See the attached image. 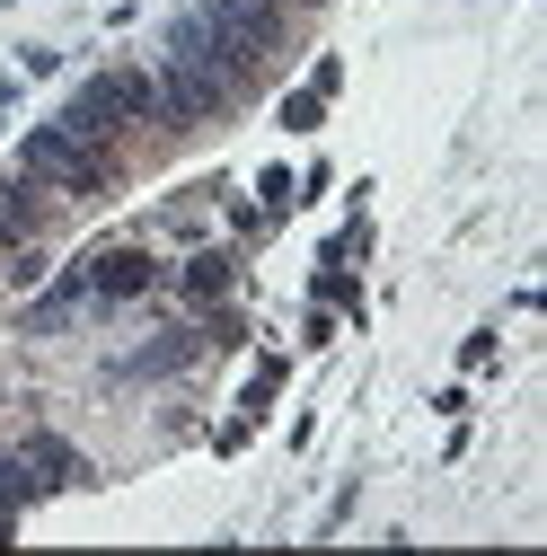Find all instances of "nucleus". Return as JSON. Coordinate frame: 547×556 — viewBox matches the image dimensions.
<instances>
[{"instance_id": "nucleus-1", "label": "nucleus", "mask_w": 547, "mask_h": 556, "mask_svg": "<svg viewBox=\"0 0 547 556\" xmlns=\"http://www.w3.org/2000/svg\"><path fill=\"white\" fill-rule=\"evenodd\" d=\"M18 168L36 177V186H53L62 203H106L115 186H124V151H106V142H80L72 124H27L18 132Z\"/></svg>"}, {"instance_id": "nucleus-2", "label": "nucleus", "mask_w": 547, "mask_h": 556, "mask_svg": "<svg viewBox=\"0 0 547 556\" xmlns=\"http://www.w3.org/2000/svg\"><path fill=\"white\" fill-rule=\"evenodd\" d=\"M151 115H160L151 72H132V62H106V72H89V80L72 89V106H62V124H72L80 142H106V151H124L132 132H151Z\"/></svg>"}, {"instance_id": "nucleus-3", "label": "nucleus", "mask_w": 547, "mask_h": 556, "mask_svg": "<svg viewBox=\"0 0 547 556\" xmlns=\"http://www.w3.org/2000/svg\"><path fill=\"white\" fill-rule=\"evenodd\" d=\"M194 10H203V27L221 45H239L274 80H283V62L301 53V10H283V0H194Z\"/></svg>"}, {"instance_id": "nucleus-4", "label": "nucleus", "mask_w": 547, "mask_h": 556, "mask_svg": "<svg viewBox=\"0 0 547 556\" xmlns=\"http://www.w3.org/2000/svg\"><path fill=\"white\" fill-rule=\"evenodd\" d=\"M151 98H160V115H151L160 132H221V124L239 115L230 80H221V72H203V62H186V53H160Z\"/></svg>"}, {"instance_id": "nucleus-5", "label": "nucleus", "mask_w": 547, "mask_h": 556, "mask_svg": "<svg viewBox=\"0 0 547 556\" xmlns=\"http://www.w3.org/2000/svg\"><path fill=\"white\" fill-rule=\"evenodd\" d=\"M80 274H89V309H132V301H151V292H160V256H151V248H132V239L80 256Z\"/></svg>"}, {"instance_id": "nucleus-6", "label": "nucleus", "mask_w": 547, "mask_h": 556, "mask_svg": "<svg viewBox=\"0 0 547 556\" xmlns=\"http://www.w3.org/2000/svg\"><path fill=\"white\" fill-rule=\"evenodd\" d=\"M53 186H36L27 168H10V177H0V239H10V248H27V239H44L53 230Z\"/></svg>"}, {"instance_id": "nucleus-7", "label": "nucleus", "mask_w": 547, "mask_h": 556, "mask_svg": "<svg viewBox=\"0 0 547 556\" xmlns=\"http://www.w3.org/2000/svg\"><path fill=\"white\" fill-rule=\"evenodd\" d=\"M80 318H89V274L72 265V274H53V283L27 301L18 327H27V336H62V327H80Z\"/></svg>"}, {"instance_id": "nucleus-8", "label": "nucleus", "mask_w": 547, "mask_h": 556, "mask_svg": "<svg viewBox=\"0 0 547 556\" xmlns=\"http://www.w3.org/2000/svg\"><path fill=\"white\" fill-rule=\"evenodd\" d=\"M194 354H203V336H194V327H160V336L142 344V354H124L115 371H124V380H177Z\"/></svg>"}, {"instance_id": "nucleus-9", "label": "nucleus", "mask_w": 547, "mask_h": 556, "mask_svg": "<svg viewBox=\"0 0 547 556\" xmlns=\"http://www.w3.org/2000/svg\"><path fill=\"white\" fill-rule=\"evenodd\" d=\"M18 459L36 468V485H44V495H62V485H89V459L62 442V433H18Z\"/></svg>"}, {"instance_id": "nucleus-10", "label": "nucleus", "mask_w": 547, "mask_h": 556, "mask_svg": "<svg viewBox=\"0 0 547 556\" xmlns=\"http://www.w3.org/2000/svg\"><path fill=\"white\" fill-rule=\"evenodd\" d=\"M230 283H239V248H203V239H194V256H186V274H177V292H186L194 309H213V301H230Z\"/></svg>"}, {"instance_id": "nucleus-11", "label": "nucleus", "mask_w": 547, "mask_h": 556, "mask_svg": "<svg viewBox=\"0 0 547 556\" xmlns=\"http://www.w3.org/2000/svg\"><path fill=\"white\" fill-rule=\"evenodd\" d=\"M27 504H44V485H36V468L18 459V442L0 451V513H27Z\"/></svg>"}, {"instance_id": "nucleus-12", "label": "nucleus", "mask_w": 547, "mask_h": 556, "mask_svg": "<svg viewBox=\"0 0 547 556\" xmlns=\"http://www.w3.org/2000/svg\"><path fill=\"white\" fill-rule=\"evenodd\" d=\"M318 309L362 318V283H354V265H318Z\"/></svg>"}, {"instance_id": "nucleus-13", "label": "nucleus", "mask_w": 547, "mask_h": 556, "mask_svg": "<svg viewBox=\"0 0 547 556\" xmlns=\"http://www.w3.org/2000/svg\"><path fill=\"white\" fill-rule=\"evenodd\" d=\"M283 380H292V363H274V354H265V363H256V380H247V389H239V415H247V425H256V415H265V406H274V397H283Z\"/></svg>"}, {"instance_id": "nucleus-14", "label": "nucleus", "mask_w": 547, "mask_h": 556, "mask_svg": "<svg viewBox=\"0 0 547 556\" xmlns=\"http://www.w3.org/2000/svg\"><path fill=\"white\" fill-rule=\"evenodd\" d=\"M203 344H221V354H230V344H247V318L230 309V301H213V309H203V327H194Z\"/></svg>"}, {"instance_id": "nucleus-15", "label": "nucleus", "mask_w": 547, "mask_h": 556, "mask_svg": "<svg viewBox=\"0 0 547 556\" xmlns=\"http://www.w3.org/2000/svg\"><path fill=\"white\" fill-rule=\"evenodd\" d=\"M274 115H283V132H318V124H327V98H318V89H292Z\"/></svg>"}, {"instance_id": "nucleus-16", "label": "nucleus", "mask_w": 547, "mask_h": 556, "mask_svg": "<svg viewBox=\"0 0 547 556\" xmlns=\"http://www.w3.org/2000/svg\"><path fill=\"white\" fill-rule=\"evenodd\" d=\"M256 203H265L274 222H283L292 203H301V186H292V168H265V177H256Z\"/></svg>"}, {"instance_id": "nucleus-17", "label": "nucleus", "mask_w": 547, "mask_h": 556, "mask_svg": "<svg viewBox=\"0 0 547 556\" xmlns=\"http://www.w3.org/2000/svg\"><path fill=\"white\" fill-rule=\"evenodd\" d=\"M354 256H371V222H354L345 239H327V248H318V265H354Z\"/></svg>"}, {"instance_id": "nucleus-18", "label": "nucleus", "mask_w": 547, "mask_h": 556, "mask_svg": "<svg viewBox=\"0 0 547 556\" xmlns=\"http://www.w3.org/2000/svg\"><path fill=\"white\" fill-rule=\"evenodd\" d=\"M18 72H27V80H53V72H62V45H18Z\"/></svg>"}, {"instance_id": "nucleus-19", "label": "nucleus", "mask_w": 547, "mask_h": 556, "mask_svg": "<svg viewBox=\"0 0 547 556\" xmlns=\"http://www.w3.org/2000/svg\"><path fill=\"white\" fill-rule=\"evenodd\" d=\"M459 371H495V327H476V336L459 344Z\"/></svg>"}, {"instance_id": "nucleus-20", "label": "nucleus", "mask_w": 547, "mask_h": 556, "mask_svg": "<svg viewBox=\"0 0 547 556\" xmlns=\"http://www.w3.org/2000/svg\"><path fill=\"white\" fill-rule=\"evenodd\" d=\"M247 433H256V425H247V415H230V425L213 433V451H221V459H239V451H247Z\"/></svg>"}, {"instance_id": "nucleus-21", "label": "nucleus", "mask_w": 547, "mask_h": 556, "mask_svg": "<svg viewBox=\"0 0 547 556\" xmlns=\"http://www.w3.org/2000/svg\"><path fill=\"white\" fill-rule=\"evenodd\" d=\"M309 89H318V98H335V89H345V62H335V53H318V72H309Z\"/></svg>"}, {"instance_id": "nucleus-22", "label": "nucleus", "mask_w": 547, "mask_h": 556, "mask_svg": "<svg viewBox=\"0 0 547 556\" xmlns=\"http://www.w3.org/2000/svg\"><path fill=\"white\" fill-rule=\"evenodd\" d=\"M0 265H10V239H0Z\"/></svg>"}]
</instances>
